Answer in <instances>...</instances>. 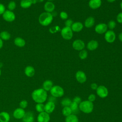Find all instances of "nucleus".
<instances>
[{"mask_svg": "<svg viewBox=\"0 0 122 122\" xmlns=\"http://www.w3.org/2000/svg\"><path fill=\"white\" fill-rule=\"evenodd\" d=\"M31 98L33 101L37 103H44L47 99V92L42 88L34 90L31 93Z\"/></svg>", "mask_w": 122, "mask_h": 122, "instance_id": "1", "label": "nucleus"}, {"mask_svg": "<svg viewBox=\"0 0 122 122\" xmlns=\"http://www.w3.org/2000/svg\"><path fill=\"white\" fill-rule=\"evenodd\" d=\"M53 20V16L51 13L44 12L41 13L39 17V23L43 26L50 25Z\"/></svg>", "mask_w": 122, "mask_h": 122, "instance_id": "2", "label": "nucleus"}, {"mask_svg": "<svg viewBox=\"0 0 122 122\" xmlns=\"http://www.w3.org/2000/svg\"><path fill=\"white\" fill-rule=\"evenodd\" d=\"M79 110L84 113L89 114L91 113L94 108L93 102H90L88 100L81 101L79 104Z\"/></svg>", "mask_w": 122, "mask_h": 122, "instance_id": "3", "label": "nucleus"}, {"mask_svg": "<svg viewBox=\"0 0 122 122\" xmlns=\"http://www.w3.org/2000/svg\"><path fill=\"white\" fill-rule=\"evenodd\" d=\"M50 92L51 95L55 98L61 97L64 93L63 88L59 85L53 86L51 90L50 91Z\"/></svg>", "mask_w": 122, "mask_h": 122, "instance_id": "4", "label": "nucleus"}, {"mask_svg": "<svg viewBox=\"0 0 122 122\" xmlns=\"http://www.w3.org/2000/svg\"><path fill=\"white\" fill-rule=\"evenodd\" d=\"M61 35L65 40H71L73 36V31L71 27L65 26L61 30Z\"/></svg>", "mask_w": 122, "mask_h": 122, "instance_id": "5", "label": "nucleus"}, {"mask_svg": "<svg viewBox=\"0 0 122 122\" xmlns=\"http://www.w3.org/2000/svg\"><path fill=\"white\" fill-rule=\"evenodd\" d=\"M96 91L97 95L101 98H106L109 94L108 89L103 85L99 86Z\"/></svg>", "mask_w": 122, "mask_h": 122, "instance_id": "6", "label": "nucleus"}, {"mask_svg": "<svg viewBox=\"0 0 122 122\" xmlns=\"http://www.w3.org/2000/svg\"><path fill=\"white\" fill-rule=\"evenodd\" d=\"M105 40L108 43L113 42L116 39V34L113 30H107L104 35Z\"/></svg>", "mask_w": 122, "mask_h": 122, "instance_id": "7", "label": "nucleus"}, {"mask_svg": "<svg viewBox=\"0 0 122 122\" xmlns=\"http://www.w3.org/2000/svg\"><path fill=\"white\" fill-rule=\"evenodd\" d=\"M3 19L8 22H12L15 19V15L12 12L9 10H5L4 13L2 14Z\"/></svg>", "mask_w": 122, "mask_h": 122, "instance_id": "8", "label": "nucleus"}, {"mask_svg": "<svg viewBox=\"0 0 122 122\" xmlns=\"http://www.w3.org/2000/svg\"><path fill=\"white\" fill-rule=\"evenodd\" d=\"M37 122H49L50 121V114L45 112H40L37 117Z\"/></svg>", "mask_w": 122, "mask_h": 122, "instance_id": "9", "label": "nucleus"}, {"mask_svg": "<svg viewBox=\"0 0 122 122\" xmlns=\"http://www.w3.org/2000/svg\"><path fill=\"white\" fill-rule=\"evenodd\" d=\"M72 46L74 50L81 51L85 48V43L82 40L77 39L73 41Z\"/></svg>", "mask_w": 122, "mask_h": 122, "instance_id": "10", "label": "nucleus"}, {"mask_svg": "<svg viewBox=\"0 0 122 122\" xmlns=\"http://www.w3.org/2000/svg\"><path fill=\"white\" fill-rule=\"evenodd\" d=\"M107 25L104 23H100L95 27V31L97 33L102 34L105 33L107 30Z\"/></svg>", "mask_w": 122, "mask_h": 122, "instance_id": "11", "label": "nucleus"}, {"mask_svg": "<svg viewBox=\"0 0 122 122\" xmlns=\"http://www.w3.org/2000/svg\"><path fill=\"white\" fill-rule=\"evenodd\" d=\"M25 111L24 109L20 107L17 108L15 109L13 112V116L14 118L17 120L22 119L25 114Z\"/></svg>", "mask_w": 122, "mask_h": 122, "instance_id": "12", "label": "nucleus"}, {"mask_svg": "<svg viewBox=\"0 0 122 122\" xmlns=\"http://www.w3.org/2000/svg\"><path fill=\"white\" fill-rule=\"evenodd\" d=\"M75 78L77 81L80 83H83L87 80V76L85 73L81 71H78L76 72Z\"/></svg>", "mask_w": 122, "mask_h": 122, "instance_id": "13", "label": "nucleus"}, {"mask_svg": "<svg viewBox=\"0 0 122 122\" xmlns=\"http://www.w3.org/2000/svg\"><path fill=\"white\" fill-rule=\"evenodd\" d=\"M23 122H33L34 121V113L31 111L25 112L24 116L22 119Z\"/></svg>", "mask_w": 122, "mask_h": 122, "instance_id": "14", "label": "nucleus"}, {"mask_svg": "<svg viewBox=\"0 0 122 122\" xmlns=\"http://www.w3.org/2000/svg\"><path fill=\"white\" fill-rule=\"evenodd\" d=\"M55 109V103L48 101L44 104V112L50 114L52 113Z\"/></svg>", "mask_w": 122, "mask_h": 122, "instance_id": "15", "label": "nucleus"}, {"mask_svg": "<svg viewBox=\"0 0 122 122\" xmlns=\"http://www.w3.org/2000/svg\"><path fill=\"white\" fill-rule=\"evenodd\" d=\"M71 28L73 31L78 32L81 31L82 30L83 28V25L81 22L77 21L73 22Z\"/></svg>", "mask_w": 122, "mask_h": 122, "instance_id": "16", "label": "nucleus"}, {"mask_svg": "<svg viewBox=\"0 0 122 122\" xmlns=\"http://www.w3.org/2000/svg\"><path fill=\"white\" fill-rule=\"evenodd\" d=\"M102 4L101 0H90L89 2V7L93 10L99 8Z\"/></svg>", "mask_w": 122, "mask_h": 122, "instance_id": "17", "label": "nucleus"}, {"mask_svg": "<svg viewBox=\"0 0 122 122\" xmlns=\"http://www.w3.org/2000/svg\"><path fill=\"white\" fill-rule=\"evenodd\" d=\"M44 9L46 12H52L55 9V5L51 1H47L44 5Z\"/></svg>", "mask_w": 122, "mask_h": 122, "instance_id": "18", "label": "nucleus"}, {"mask_svg": "<svg viewBox=\"0 0 122 122\" xmlns=\"http://www.w3.org/2000/svg\"><path fill=\"white\" fill-rule=\"evenodd\" d=\"M25 74L29 77H32L35 74V69L31 66H27L24 70Z\"/></svg>", "mask_w": 122, "mask_h": 122, "instance_id": "19", "label": "nucleus"}, {"mask_svg": "<svg viewBox=\"0 0 122 122\" xmlns=\"http://www.w3.org/2000/svg\"><path fill=\"white\" fill-rule=\"evenodd\" d=\"M10 114L5 111L0 112V122H9L10 120Z\"/></svg>", "mask_w": 122, "mask_h": 122, "instance_id": "20", "label": "nucleus"}, {"mask_svg": "<svg viewBox=\"0 0 122 122\" xmlns=\"http://www.w3.org/2000/svg\"><path fill=\"white\" fill-rule=\"evenodd\" d=\"M53 86V82L50 80H45L42 84V89L46 92L50 91Z\"/></svg>", "mask_w": 122, "mask_h": 122, "instance_id": "21", "label": "nucleus"}, {"mask_svg": "<svg viewBox=\"0 0 122 122\" xmlns=\"http://www.w3.org/2000/svg\"><path fill=\"white\" fill-rule=\"evenodd\" d=\"M98 47V42L95 40L90 41L87 45V49L90 51H93L96 50Z\"/></svg>", "mask_w": 122, "mask_h": 122, "instance_id": "22", "label": "nucleus"}, {"mask_svg": "<svg viewBox=\"0 0 122 122\" xmlns=\"http://www.w3.org/2000/svg\"><path fill=\"white\" fill-rule=\"evenodd\" d=\"M95 23V20L93 17L90 16L87 18L84 21V26L88 28L92 27Z\"/></svg>", "mask_w": 122, "mask_h": 122, "instance_id": "23", "label": "nucleus"}, {"mask_svg": "<svg viewBox=\"0 0 122 122\" xmlns=\"http://www.w3.org/2000/svg\"><path fill=\"white\" fill-rule=\"evenodd\" d=\"M65 122H79V119L77 115L72 113L71 115L66 117L65 119Z\"/></svg>", "mask_w": 122, "mask_h": 122, "instance_id": "24", "label": "nucleus"}, {"mask_svg": "<svg viewBox=\"0 0 122 122\" xmlns=\"http://www.w3.org/2000/svg\"><path fill=\"white\" fill-rule=\"evenodd\" d=\"M14 43L15 45L19 47H22L25 45V41L24 40L20 37L16 38L14 39Z\"/></svg>", "mask_w": 122, "mask_h": 122, "instance_id": "25", "label": "nucleus"}, {"mask_svg": "<svg viewBox=\"0 0 122 122\" xmlns=\"http://www.w3.org/2000/svg\"><path fill=\"white\" fill-rule=\"evenodd\" d=\"M32 4V0H21L20 3L21 7L24 9L30 7Z\"/></svg>", "mask_w": 122, "mask_h": 122, "instance_id": "26", "label": "nucleus"}, {"mask_svg": "<svg viewBox=\"0 0 122 122\" xmlns=\"http://www.w3.org/2000/svg\"><path fill=\"white\" fill-rule=\"evenodd\" d=\"M62 113L63 116L67 117L72 113V111L70 106L63 107L62 109Z\"/></svg>", "mask_w": 122, "mask_h": 122, "instance_id": "27", "label": "nucleus"}, {"mask_svg": "<svg viewBox=\"0 0 122 122\" xmlns=\"http://www.w3.org/2000/svg\"><path fill=\"white\" fill-rule=\"evenodd\" d=\"M0 38L2 40L7 41L10 38V34L7 31H3L0 33Z\"/></svg>", "mask_w": 122, "mask_h": 122, "instance_id": "28", "label": "nucleus"}, {"mask_svg": "<svg viewBox=\"0 0 122 122\" xmlns=\"http://www.w3.org/2000/svg\"><path fill=\"white\" fill-rule=\"evenodd\" d=\"M70 107L71 108L72 113L75 114V113H76L78 112L79 110H80L79 108V104H78L77 103H76L74 102H73L72 101L70 106Z\"/></svg>", "mask_w": 122, "mask_h": 122, "instance_id": "29", "label": "nucleus"}, {"mask_svg": "<svg viewBox=\"0 0 122 122\" xmlns=\"http://www.w3.org/2000/svg\"><path fill=\"white\" fill-rule=\"evenodd\" d=\"M72 102V101L69 98H65L61 102V104L63 107L70 106Z\"/></svg>", "mask_w": 122, "mask_h": 122, "instance_id": "30", "label": "nucleus"}, {"mask_svg": "<svg viewBox=\"0 0 122 122\" xmlns=\"http://www.w3.org/2000/svg\"><path fill=\"white\" fill-rule=\"evenodd\" d=\"M35 110L39 113L44 112V104L43 103H38L35 105Z\"/></svg>", "mask_w": 122, "mask_h": 122, "instance_id": "31", "label": "nucleus"}, {"mask_svg": "<svg viewBox=\"0 0 122 122\" xmlns=\"http://www.w3.org/2000/svg\"><path fill=\"white\" fill-rule=\"evenodd\" d=\"M79 56L81 60H84L88 56V52L86 50L83 49L80 51Z\"/></svg>", "mask_w": 122, "mask_h": 122, "instance_id": "32", "label": "nucleus"}, {"mask_svg": "<svg viewBox=\"0 0 122 122\" xmlns=\"http://www.w3.org/2000/svg\"><path fill=\"white\" fill-rule=\"evenodd\" d=\"M107 25L108 28H109L110 30H113V29L115 28L116 26V23L114 20H111L110 21H109V22L108 23V24Z\"/></svg>", "mask_w": 122, "mask_h": 122, "instance_id": "33", "label": "nucleus"}, {"mask_svg": "<svg viewBox=\"0 0 122 122\" xmlns=\"http://www.w3.org/2000/svg\"><path fill=\"white\" fill-rule=\"evenodd\" d=\"M28 104V102L26 100H22L19 103L20 107L23 109H25L27 107Z\"/></svg>", "mask_w": 122, "mask_h": 122, "instance_id": "34", "label": "nucleus"}, {"mask_svg": "<svg viewBox=\"0 0 122 122\" xmlns=\"http://www.w3.org/2000/svg\"><path fill=\"white\" fill-rule=\"evenodd\" d=\"M16 7V4L14 1H10L8 5V8L9 10L12 11Z\"/></svg>", "mask_w": 122, "mask_h": 122, "instance_id": "35", "label": "nucleus"}, {"mask_svg": "<svg viewBox=\"0 0 122 122\" xmlns=\"http://www.w3.org/2000/svg\"><path fill=\"white\" fill-rule=\"evenodd\" d=\"M60 18L62 20H67L68 18V14L65 11H61L60 14Z\"/></svg>", "mask_w": 122, "mask_h": 122, "instance_id": "36", "label": "nucleus"}, {"mask_svg": "<svg viewBox=\"0 0 122 122\" xmlns=\"http://www.w3.org/2000/svg\"><path fill=\"white\" fill-rule=\"evenodd\" d=\"M96 99V96L94 94H91L89 95L88 97V100L90 102H93Z\"/></svg>", "mask_w": 122, "mask_h": 122, "instance_id": "37", "label": "nucleus"}, {"mask_svg": "<svg viewBox=\"0 0 122 122\" xmlns=\"http://www.w3.org/2000/svg\"><path fill=\"white\" fill-rule=\"evenodd\" d=\"M73 21L71 19H68L65 21V26L66 27H71V25L73 24Z\"/></svg>", "mask_w": 122, "mask_h": 122, "instance_id": "38", "label": "nucleus"}, {"mask_svg": "<svg viewBox=\"0 0 122 122\" xmlns=\"http://www.w3.org/2000/svg\"><path fill=\"white\" fill-rule=\"evenodd\" d=\"M72 102L79 104L81 102V99L79 96H75L74 98H73Z\"/></svg>", "mask_w": 122, "mask_h": 122, "instance_id": "39", "label": "nucleus"}, {"mask_svg": "<svg viewBox=\"0 0 122 122\" xmlns=\"http://www.w3.org/2000/svg\"><path fill=\"white\" fill-rule=\"evenodd\" d=\"M116 20L118 22L122 23V12H120L118 14L116 17Z\"/></svg>", "mask_w": 122, "mask_h": 122, "instance_id": "40", "label": "nucleus"}, {"mask_svg": "<svg viewBox=\"0 0 122 122\" xmlns=\"http://www.w3.org/2000/svg\"><path fill=\"white\" fill-rule=\"evenodd\" d=\"M5 11V7L3 4L0 3V15H2Z\"/></svg>", "mask_w": 122, "mask_h": 122, "instance_id": "41", "label": "nucleus"}, {"mask_svg": "<svg viewBox=\"0 0 122 122\" xmlns=\"http://www.w3.org/2000/svg\"><path fill=\"white\" fill-rule=\"evenodd\" d=\"M98 86L97 85V83H95V82H93V83H92L91 84V88L92 90H96V89H97Z\"/></svg>", "mask_w": 122, "mask_h": 122, "instance_id": "42", "label": "nucleus"}, {"mask_svg": "<svg viewBox=\"0 0 122 122\" xmlns=\"http://www.w3.org/2000/svg\"><path fill=\"white\" fill-rule=\"evenodd\" d=\"M49 101L51 102H53L55 103V102H56V98H55V97L51 95V96L50 97H49Z\"/></svg>", "mask_w": 122, "mask_h": 122, "instance_id": "43", "label": "nucleus"}, {"mask_svg": "<svg viewBox=\"0 0 122 122\" xmlns=\"http://www.w3.org/2000/svg\"><path fill=\"white\" fill-rule=\"evenodd\" d=\"M118 38H119V40H120L122 42V32L120 33L119 34Z\"/></svg>", "mask_w": 122, "mask_h": 122, "instance_id": "44", "label": "nucleus"}, {"mask_svg": "<svg viewBox=\"0 0 122 122\" xmlns=\"http://www.w3.org/2000/svg\"><path fill=\"white\" fill-rule=\"evenodd\" d=\"M3 46V41L0 38V49Z\"/></svg>", "mask_w": 122, "mask_h": 122, "instance_id": "45", "label": "nucleus"}, {"mask_svg": "<svg viewBox=\"0 0 122 122\" xmlns=\"http://www.w3.org/2000/svg\"><path fill=\"white\" fill-rule=\"evenodd\" d=\"M36 2L37 3V2H42L44 1V0H35Z\"/></svg>", "mask_w": 122, "mask_h": 122, "instance_id": "46", "label": "nucleus"}, {"mask_svg": "<svg viewBox=\"0 0 122 122\" xmlns=\"http://www.w3.org/2000/svg\"><path fill=\"white\" fill-rule=\"evenodd\" d=\"M107 1L110 3H112V2H113L114 1H115V0H107Z\"/></svg>", "mask_w": 122, "mask_h": 122, "instance_id": "47", "label": "nucleus"}, {"mask_svg": "<svg viewBox=\"0 0 122 122\" xmlns=\"http://www.w3.org/2000/svg\"><path fill=\"white\" fill-rule=\"evenodd\" d=\"M120 7H121V9L122 10V1H121V2L120 3Z\"/></svg>", "mask_w": 122, "mask_h": 122, "instance_id": "48", "label": "nucleus"}, {"mask_svg": "<svg viewBox=\"0 0 122 122\" xmlns=\"http://www.w3.org/2000/svg\"><path fill=\"white\" fill-rule=\"evenodd\" d=\"M48 0V1H52L53 0Z\"/></svg>", "mask_w": 122, "mask_h": 122, "instance_id": "49", "label": "nucleus"}, {"mask_svg": "<svg viewBox=\"0 0 122 122\" xmlns=\"http://www.w3.org/2000/svg\"><path fill=\"white\" fill-rule=\"evenodd\" d=\"M1 75V70H0V76Z\"/></svg>", "mask_w": 122, "mask_h": 122, "instance_id": "50", "label": "nucleus"}, {"mask_svg": "<svg viewBox=\"0 0 122 122\" xmlns=\"http://www.w3.org/2000/svg\"></svg>", "mask_w": 122, "mask_h": 122, "instance_id": "51", "label": "nucleus"}, {"mask_svg": "<svg viewBox=\"0 0 122 122\" xmlns=\"http://www.w3.org/2000/svg\"></svg>", "mask_w": 122, "mask_h": 122, "instance_id": "52", "label": "nucleus"}]
</instances>
